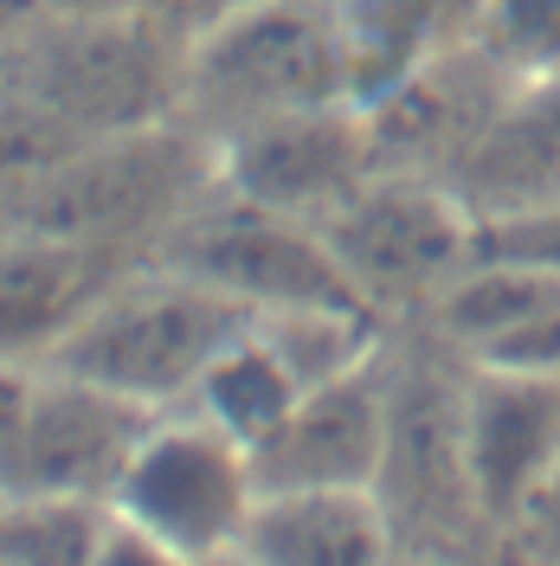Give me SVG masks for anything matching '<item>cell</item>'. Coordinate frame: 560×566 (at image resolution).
<instances>
[{"label":"cell","instance_id":"6da1fadb","mask_svg":"<svg viewBox=\"0 0 560 566\" xmlns=\"http://www.w3.org/2000/svg\"><path fill=\"white\" fill-rule=\"evenodd\" d=\"M374 495L400 554L502 566V534L490 528L464 458V360L419 322H400L386 342V458Z\"/></svg>","mask_w":560,"mask_h":566},{"label":"cell","instance_id":"7a4b0ae2","mask_svg":"<svg viewBox=\"0 0 560 566\" xmlns=\"http://www.w3.org/2000/svg\"><path fill=\"white\" fill-rule=\"evenodd\" d=\"M187 45L194 27L180 13H59L45 7L13 39L7 84L52 109L71 136L97 142L148 123H175L187 97Z\"/></svg>","mask_w":560,"mask_h":566},{"label":"cell","instance_id":"3957f363","mask_svg":"<svg viewBox=\"0 0 560 566\" xmlns=\"http://www.w3.org/2000/svg\"><path fill=\"white\" fill-rule=\"evenodd\" d=\"M212 193H219V148L175 116L71 148L33 193H20L0 212V226L155 258L168 232L187 226Z\"/></svg>","mask_w":560,"mask_h":566},{"label":"cell","instance_id":"277c9868","mask_svg":"<svg viewBox=\"0 0 560 566\" xmlns=\"http://www.w3.org/2000/svg\"><path fill=\"white\" fill-rule=\"evenodd\" d=\"M354 104L349 45L329 0H239L194 27L180 123L219 148L290 109Z\"/></svg>","mask_w":560,"mask_h":566},{"label":"cell","instance_id":"5b68a950","mask_svg":"<svg viewBox=\"0 0 560 566\" xmlns=\"http://www.w3.org/2000/svg\"><path fill=\"white\" fill-rule=\"evenodd\" d=\"M246 328H251V310L239 296L187 277L175 264L142 258L136 271H123L91 303V316L77 322L39 367L97 380V387L142 399L155 412H175V406L194 399L200 374L226 354V342H239Z\"/></svg>","mask_w":560,"mask_h":566},{"label":"cell","instance_id":"8992f818","mask_svg":"<svg viewBox=\"0 0 560 566\" xmlns=\"http://www.w3.org/2000/svg\"><path fill=\"white\" fill-rule=\"evenodd\" d=\"M329 258L381 322H419L477 258V212L452 180L374 168L342 207L315 219Z\"/></svg>","mask_w":560,"mask_h":566},{"label":"cell","instance_id":"52a82bcc","mask_svg":"<svg viewBox=\"0 0 560 566\" xmlns=\"http://www.w3.org/2000/svg\"><path fill=\"white\" fill-rule=\"evenodd\" d=\"M110 509H116V522L155 534L194 560L239 554V534L258 509L251 444H239L232 431H219L187 406L155 412L148 438L136 444V458L110 495Z\"/></svg>","mask_w":560,"mask_h":566},{"label":"cell","instance_id":"ba28073f","mask_svg":"<svg viewBox=\"0 0 560 566\" xmlns=\"http://www.w3.org/2000/svg\"><path fill=\"white\" fill-rule=\"evenodd\" d=\"M155 264H175L187 277L239 296L251 316H278V310H367L310 219L265 212L251 200H239V193H226V187L187 226L168 232V245L155 251Z\"/></svg>","mask_w":560,"mask_h":566},{"label":"cell","instance_id":"9c48e42d","mask_svg":"<svg viewBox=\"0 0 560 566\" xmlns=\"http://www.w3.org/2000/svg\"><path fill=\"white\" fill-rule=\"evenodd\" d=\"M148 424H155V406L123 399L97 380L59 374V367H39L33 406H27L20 438L7 451L0 490L110 502L129 458H136V444L148 438Z\"/></svg>","mask_w":560,"mask_h":566},{"label":"cell","instance_id":"30bf717a","mask_svg":"<svg viewBox=\"0 0 560 566\" xmlns=\"http://www.w3.org/2000/svg\"><path fill=\"white\" fill-rule=\"evenodd\" d=\"M374 168H381V155H374L361 104L290 109V116L251 123V129L219 142V187L226 193H239L265 212L310 219V226L329 207H342Z\"/></svg>","mask_w":560,"mask_h":566},{"label":"cell","instance_id":"8fae6325","mask_svg":"<svg viewBox=\"0 0 560 566\" xmlns=\"http://www.w3.org/2000/svg\"><path fill=\"white\" fill-rule=\"evenodd\" d=\"M509 91H516V77L496 65L477 39L445 52V59H432V65H419L413 77L386 84L381 97L361 104L381 168L452 180L464 168V155L496 123V109L509 104Z\"/></svg>","mask_w":560,"mask_h":566},{"label":"cell","instance_id":"7c38bea8","mask_svg":"<svg viewBox=\"0 0 560 566\" xmlns=\"http://www.w3.org/2000/svg\"><path fill=\"white\" fill-rule=\"evenodd\" d=\"M393 342V335H386ZM386 458V348L310 387L251 451L258 490H374Z\"/></svg>","mask_w":560,"mask_h":566},{"label":"cell","instance_id":"4fadbf2b","mask_svg":"<svg viewBox=\"0 0 560 566\" xmlns=\"http://www.w3.org/2000/svg\"><path fill=\"white\" fill-rule=\"evenodd\" d=\"M464 367L560 374V271L516 258H470L419 316Z\"/></svg>","mask_w":560,"mask_h":566},{"label":"cell","instance_id":"5bb4252c","mask_svg":"<svg viewBox=\"0 0 560 566\" xmlns=\"http://www.w3.org/2000/svg\"><path fill=\"white\" fill-rule=\"evenodd\" d=\"M464 458L490 528L509 541L528 495L560 463V374L464 367Z\"/></svg>","mask_w":560,"mask_h":566},{"label":"cell","instance_id":"9a60e30c","mask_svg":"<svg viewBox=\"0 0 560 566\" xmlns=\"http://www.w3.org/2000/svg\"><path fill=\"white\" fill-rule=\"evenodd\" d=\"M136 264L142 258H129V251L0 226V354L39 367L77 322L91 316V303L110 283L123 271H136Z\"/></svg>","mask_w":560,"mask_h":566},{"label":"cell","instance_id":"2e32d148","mask_svg":"<svg viewBox=\"0 0 560 566\" xmlns=\"http://www.w3.org/2000/svg\"><path fill=\"white\" fill-rule=\"evenodd\" d=\"M239 554L251 566H393L400 534L374 490H258Z\"/></svg>","mask_w":560,"mask_h":566},{"label":"cell","instance_id":"e0dca14e","mask_svg":"<svg viewBox=\"0 0 560 566\" xmlns=\"http://www.w3.org/2000/svg\"><path fill=\"white\" fill-rule=\"evenodd\" d=\"M452 187L464 193V207L477 219L554 207L560 200V71L522 77L509 91V104L496 109L484 142L464 155Z\"/></svg>","mask_w":560,"mask_h":566},{"label":"cell","instance_id":"ac0fdd59","mask_svg":"<svg viewBox=\"0 0 560 566\" xmlns=\"http://www.w3.org/2000/svg\"><path fill=\"white\" fill-rule=\"evenodd\" d=\"M329 7L349 45L354 104L381 97L386 84L470 45L484 20V0H329Z\"/></svg>","mask_w":560,"mask_h":566},{"label":"cell","instance_id":"d6986e66","mask_svg":"<svg viewBox=\"0 0 560 566\" xmlns=\"http://www.w3.org/2000/svg\"><path fill=\"white\" fill-rule=\"evenodd\" d=\"M303 392L310 387L297 380V367L283 360L278 342H271V335L258 328V316H251L246 335L226 342V354L200 374V387H194V399H187V412L212 419L219 431H232L239 444L258 451V444L290 419V406H297Z\"/></svg>","mask_w":560,"mask_h":566},{"label":"cell","instance_id":"ffe728a7","mask_svg":"<svg viewBox=\"0 0 560 566\" xmlns=\"http://www.w3.org/2000/svg\"><path fill=\"white\" fill-rule=\"evenodd\" d=\"M110 522V502L0 490V566H97Z\"/></svg>","mask_w":560,"mask_h":566},{"label":"cell","instance_id":"44dd1931","mask_svg":"<svg viewBox=\"0 0 560 566\" xmlns=\"http://www.w3.org/2000/svg\"><path fill=\"white\" fill-rule=\"evenodd\" d=\"M71 148H84V136H71L52 109H39L27 91H13L0 77V212L20 193H33Z\"/></svg>","mask_w":560,"mask_h":566},{"label":"cell","instance_id":"7402d4cb","mask_svg":"<svg viewBox=\"0 0 560 566\" xmlns=\"http://www.w3.org/2000/svg\"><path fill=\"white\" fill-rule=\"evenodd\" d=\"M477 45L516 84L541 77V71H560V0H484Z\"/></svg>","mask_w":560,"mask_h":566},{"label":"cell","instance_id":"603a6c76","mask_svg":"<svg viewBox=\"0 0 560 566\" xmlns=\"http://www.w3.org/2000/svg\"><path fill=\"white\" fill-rule=\"evenodd\" d=\"M560 560V463L548 470V483L528 495V509L516 515V528L502 541V566H535Z\"/></svg>","mask_w":560,"mask_h":566},{"label":"cell","instance_id":"cb8c5ba5","mask_svg":"<svg viewBox=\"0 0 560 566\" xmlns=\"http://www.w3.org/2000/svg\"><path fill=\"white\" fill-rule=\"evenodd\" d=\"M97 566H207V560H194V554H180V547H168V541H155V534L129 528V522H110Z\"/></svg>","mask_w":560,"mask_h":566},{"label":"cell","instance_id":"d4e9b609","mask_svg":"<svg viewBox=\"0 0 560 566\" xmlns=\"http://www.w3.org/2000/svg\"><path fill=\"white\" fill-rule=\"evenodd\" d=\"M33 387H39V367L0 354V470H7V451H13V438H20L27 406H33Z\"/></svg>","mask_w":560,"mask_h":566},{"label":"cell","instance_id":"484cf974","mask_svg":"<svg viewBox=\"0 0 560 566\" xmlns=\"http://www.w3.org/2000/svg\"><path fill=\"white\" fill-rule=\"evenodd\" d=\"M39 13H45V0H0V52H7L13 39L27 33Z\"/></svg>","mask_w":560,"mask_h":566},{"label":"cell","instance_id":"4316f807","mask_svg":"<svg viewBox=\"0 0 560 566\" xmlns=\"http://www.w3.org/2000/svg\"><path fill=\"white\" fill-rule=\"evenodd\" d=\"M207 566H251L246 554H219V560H207Z\"/></svg>","mask_w":560,"mask_h":566},{"label":"cell","instance_id":"83f0119b","mask_svg":"<svg viewBox=\"0 0 560 566\" xmlns=\"http://www.w3.org/2000/svg\"><path fill=\"white\" fill-rule=\"evenodd\" d=\"M393 566H438V560H413V554H400V560H393Z\"/></svg>","mask_w":560,"mask_h":566},{"label":"cell","instance_id":"f1b7e54d","mask_svg":"<svg viewBox=\"0 0 560 566\" xmlns=\"http://www.w3.org/2000/svg\"><path fill=\"white\" fill-rule=\"evenodd\" d=\"M219 7H239V0H207V13H219ZM207 13H200V20H207Z\"/></svg>","mask_w":560,"mask_h":566},{"label":"cell","instance_id":"f546056e","mask_svg":"<svg viewBox=\"0 0 560 566\" xmlns=\"http://www.w3.org/2000/svg\"><path fill=\"white\" fill-rule=\"evenodd\" d=\"M535 566H560V560H535Z\"/></svg>","mask_w":560,"mask_h":566},{"label":"cell","instance_id":"4dcf8cb0","mask_svg":"<svg viewBox=\"0 0 560 566\" xmlns=\"http://www.w3.org/2000/svg\"><path fill=\"white\" fill-rule=\"evenodd\" d=\"M0 77H7V59H0Z\"/></svg>","mask_w":560,"mask_h":566}]
</instances>
